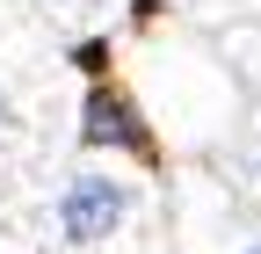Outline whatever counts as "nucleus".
Here are the masks:
<instances>
[{
  "instance_id": "1",
  "label": "nucleus",
  "mask_w": 261,
  "mask_h": 254,
  "mask_svg": "<svg viewBox=\"0 0 261 254\" xmlns=\"http://www.w3.org/2000/svg\"><path fill=\"white\" fill-rule=\"evenodd\" d=\"M123 218H130V182H116V174H73L65 196H58V233L73 247L109 240Z\"/></svg>"
},
{
  "instance_id": "2",
  "label": "nucleus",
  "mask_w": 261,
  "mask_h": 254,
  "mask_svg": "<svg viewBox=\"0 0 261 254\" xmlns=\"http://www.w3.org/2000/svg\"><path fill=\"white\" fill-rule=\"evenodd\" d=\"M80 138H87V145H145L130 102H123V94H109V87L87 94V109H80Z\"/></svg>"
},
{
  "instance_id": "3",
  "label": "nucleus",
  "mask_w": 261,
  "mask_h": 254,
  "mask_svg": "<svg viewBox=\"0 0 261 254\" xmlns=\"http://www.w3.org/2000/svg\"><path fill=\"white\" fill-rule=\"evenodd\" d=\"M247 174H254V182H261V138H254V145H247Z\"/></svg>"
},
{
  "instance_id": "4",
  "label": "nucleus",
  "mask_w": 261,
  "mask_h": 254,
  "mask_svg": "<svg viewBox=\"0 0 261 254\" xmlns=\"http://www.w3.org/2000/svg\"><path fill=\"white\" fill-rule=\"evenodd\" d=\"M240 254H261V240H254V247H240Z\"/></svg>"
},
{
  "instance_id": "5",
  "label": "nucleus",
  "mask_w": 261,
  "mask_h": 254,
  "mask_svg": "<svg viewBox=\"0 0 261 254\" xmlns=\"http://www.w3.org/2000/svg\"><path fill=\"white\" fill-rule=\"evenodd\" d=\"M0 123H8V102H0Z\"/></svg>"
}]
</instances>
